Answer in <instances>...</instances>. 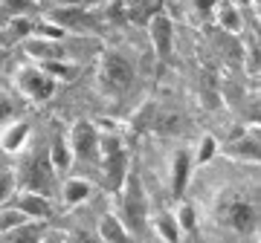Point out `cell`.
I'll return each mask as SVG.
<instances>
[{
	"instance_id": "52a82bcc",
	"label": "cell",
	"mask_w": 261,
	"mask_h": 243,
	"mask_svg": "<svg viewBox=\"0 0 261 243\" xmlns=\"http://www.w3.org/2000/svg\"><path fill=\"white\" fill-rule=\"evenodd\" d=\"M99 75H102V84L108 87L111 93H125L130 87V81H134V67H130V61L125 55L108 52V55L102 58Z\"/></svg>"
},
{
	"instance_id": "30bf717a",
	"label": "cell",
	"mask_w": 261,
	"mask_h": 243,
	"mask_svg": "<svg viewBox=\"0 0 261 243\" xmlns=\"http://www.w3.org/2000/svg\"><path fill=\"white\" fill-rule=\"evenodd\" d=\"M148 32H151L154 52H157L160 58H168L171 44H174V23H171V18L163 15V12H157V15L148 20Z\"/></svg>"
},
{
	"instance_id": "4316f807",
	"label": "cell",
	"mask_w": 261,
	"mask_h": 243,
	"mask_svg": "<svg viewBox=\"0 0 261 243\" xmlns=\"http://www.w3.org/2000/svg\"><path fill=\"white\" fill-rule=\"evenodd\" d=\"M9 119H15V107H12L9 99H0V125Z\"/></svg>"
},
{
	"instance_id": "cb8c5ba5",
	"label": "cell",
	"mask_w": 261,
	"mask_h": 243,
	"mask_svg": "<svg viewBox=\"0 0 261 243\" xmlns=\"http://www.w3.org/2000/svg\"><path fill=\"white\" fill-rule=\"evenodd\" d=\"M215 154H218V142H215L212 136H203V139H200V148H197V154L192 159H195L197 165H203V162H209Z\"/></svg>"
},
{
	"instance_id": "277c9868",
	"label": "cell",
	"mask_w": 261,
	"mask_h": 243,
	"mask_svg": "<svg viewBox=\"0 0 261 243\" xmlns=\"http://www.w3.org/2000/svg\"><path fill=\"white\" fill-rule=\"evenodd\" d=\"M67 142H70V157L79 165H96V157H99V128L93 122H87V119L73 122V128L67 133Z\"/></svg>"
},
{
	"instance_id": "7402d4cb",
	"label": "cell",
	"mask_w": 261,
	"mask_h": 243,
	"mask_svg": "<svg viewBox=\"0 0 261 243\" xmlns=\"http://www.w3.org/2000/svg\"><path fill=\"white\" fill-rule=\"evenodd\" d=\"M157 128L163 133H166V131L168 133H177L180 128H183V116H180L177 110H168V113H163V116L157 119Z\"/></svg>"
},
{
	"instance_id": "9c48e42d",
	"label": "cell",
	"mask_w": 261,
	"mask_h": 243,
	"mask_svg": "<svg viewBox=\"0 0 261 243\" xmlns=\"http://www.w3.org/2000/svg\"><path fill=\"white\" fill-rule=\"evenodd\" d=\"M23 52L35 61H64V47L56 38H44V35H27L23 38Z\"/></svg>"
},
{
	"instance_id": "603a6c76",
	"label": "cell",
	"mask_w": 261,
	"mask_h": 243,
	"mask_svg": "<svg viewBox=\"0 0 261 243\" xmlns=\"http://www.w3.org/2000/svg\"><path fill=\"white\" fill-rule=\"evenodd\" d=\"M174 217H177V226H180V232H183V234H186V232H195V226H197L195 217H197V215H195V208L189 206V203H183V206H180V211H177Z\"/></svg>"
},
{
	"instance_id": "4fadbf2b",
	"label": "cell",
	"mask_w": 261,
	"mask_h": 243,
	"mask_svg": "<svg viewBox=\"0 0 261 243\" xmlns=\"http://www.w3.org/2000/svg\"><path fill=\"white\" fill-rule=\"evenodd\" d=\"M192 165H195V159L189 150H177L174 154V162H171V194L174 197H183L189 186V177H192Z\"/></svg>"
},
{
	"instance_id": "7c38bea8",
	"label": "cell",
	"mask_w": 261,
	"mask_h": 243,
	"mask_svg": "<svg viewBox=\"0 0 261 243\" xmlns=\"http://www.w3.org/2000/svg\"><path fill=\"white\" fill-rule=\"evenodd\" d=\"M0 148L9 150V154H20L23 145L29 139V122H18V119H9L0 125Z\"/></svg>"
},
{
	"instance_id": "e0dca14e",
	"label": "cell",
	"mask_w": 261,
	"mask_h": 243,
	"mask_svg": "<svg viewBox=\"0 0 261 243\" xmlns=\"http://www.w3.org/2000/svg\"><path fill=\"white\" fill-rule=\"evenodd\" d=\"M61 197H64L67 206H82L84 200L90 197V183H87V179H79V177H75V179H67Z\"/></svg>"
},
{
	"instance_id": "5bb4252c",
	"label": "cell",
	"mask_w": 261,
	"mask_h": 243,
	"mask_svg": "<svg viewBox=\"0 0 261 243\" xmlns=\"http://www.w3.org/2000/svg\"><path fill=\"white\" fill-rule=\"evenodd\" d=\"M226 154L235 159H244V162H258V136L244 133V136H238L226 145Z\"/></svg>"
},
{
	"instance_id": "2e32d148",
	"label": "cell",
	"mask_w": 261,
	"mask_h": 243,
	"mask_svg": "<svg viewBox=\"0 0 261 243\" xmlns=\"http://www.w3.org/2000/svg\"><path fill=\"white\" fill-rule=\"evenodd\" d=\"M128 237H130V232L125 229L119 215H105L102 220H99V240L119 243V240H128Z\"/></svg>"
},
{
	"instance_id": "d4e9b609",
	"label": "cell",
	"mask_w": 261,
	"mask_h": 243,
	"mask_svg": "<svg viewBox=\"0 0 261 243\" xmlns=\"http://www.w3.org/2000/svg\"><path fill=\"white\" fill-rule=\"evenodd\" d=\"M20 220H27V215H23V211H18V208H15V206L3 208V211H0V232H6L9 226L20 223Z\"/></svg>"
},
{
	"instance_id": "f1b7e54d",
	"label": "cell",
	"mask_w": 261,
	"mask_h": 243,
	"mask_svg": "<svg viewBox=\"0 0 261 243\" xmlns=\"http://www.w3.org/2000/svg\"><path fill=\"white\" fill-rule=\"evenodd\" d=\"M215 3H218V0H195V9L200 12V15H209V12L215 9Z\"/></svg>"
},
{
	"instance_id": "44dd1931",
	"label": "cell",
	"mask_w": 261,
	"mask_h": 243,
	"mask_svg": "<svg viewBox=\"0 0 261 243\" xmlns=\"http://www.w3.org/2000/svg\"><path fill=\"white\" fill-rule=\"evenodd\" d=\"M18 191V179H15V171H0V206L9 203V197Z\"/></svg>"
},
{
	"instance_id": "5b68a950",
	"label": "cell",
	"mask_w": 261,
	"mask_h": 243,
	"mask_svg": "<svg viewBox=\"0 0 261 243\" xmlns=\"http://www.w3.org/2000/svg\"><path fill=\"white\" fill-rule=\"evenodd\" d=\"M15 84L29 102H47V99L56 96L58 78L49 75L44 67H20L18 75H15Z\"/></svg>"
},
{
	"instance_id": "9a60e30c",
	"label": "cell",
	"mask_w": 261,
	"mask_h": 243,
	"mask_svg": "<svg viewBox=\"0 0 261 243\" xmlns=\"http://www.w3.org/2000/svg\"><path fill=\"white\" fill-rule=\"evenodd\" d=\"M47 154H49V162H53L56 171H64L67 165L73 162V157H70V142H67V136L61 131L53 133V139H49V145H47Z\"/></svg>"
},
{
	"instance_id": "484cf974",
	"label": "cell",
	"mask_w": 261,
	"mask_h": 243,
	"mask_svg": "<svg viewBox=\"0 0 261 243\" xmlns=\"http://www.w3.org/2000/svg\"><path fill=\"white\" fill-rule=\"evenodd\" d=\"M122 18H125V3L113 0L111 6H108V20H122Z\"/></svg>"
},
{
	"instance_id": "7a4b0ae2",
	"label": "cell",
	"mask_w": 261,
	"mask_h": 243,
	"mask_svg": "<svg viewBox=\"0 0 261 243\" xmlns=\"http://www.w3.org/2000/svg\"><path fill=\"white\" fill-rule=\"evenodd\" d=\"M96 165L102 168V179L105 186L116 191L122 186V179L128 174V154H125V145L113 131H99V157H96Z\"/></svg>"
},
{
	"instance_id": "8992f818",
	"label": "cell",
	"mask_w": 261,
	"mask_h": 243,
	"mask_svg": "<svg viewBox=\"0 0 261 243\" xmlns=\"http://www.w3.org/2000/svg\"><path fill=\"white\" fill-rule=\"evenodd\" d=\"M218 220L238 234H250L255 229V223H258V211H255V206L250 200L235 197V200H229V203H224L218 208Z\"/></svg>"
},
{
	"instance_id": "ba28073f",
	"label": "cell",
	"mask_w": 261,
	"mask_h": 243,
	"mask_svg": "<svg viewBox=\"0 0 261 243\" xmlns=\"http://www.w3.org/2000/svg\"><path fill=\"white\" fill-rule=\"evenodd\" d=\"M12 206L23 211L29 220H47L53 217V203H49V194H41V191H29V188H20L18 194H12Z\"/></svg>"
},
{
	"instance_id": "d6986e66",
	"label": "cell",
	"mask_w": 261,
	"mask_h": 243,
	"mask_svg": "<svg viewBox=\"0 0 261 243\" xmlns=\"http://www.w3.org/2000/svg\"><path fill=\"white\" fill-rule=\"evenodd\" d=\"M154 229H157V237H163V240H168V243H174V240L183 237V232H180V226H177V217L168 215V211L154 220Z\"/></svg>"
},
{
	"instance_id": "3957f363",
	"label": "cell",
	"mask_w": 261,
	"mask_h": 243,
	"mask_svg": "<svg viewBox=\"0 0 261 243\" xmlns=\"http://www.w3.org/2000/svg\"><path fill=\"white\" fill-rule=\"evenodd\" d=\"M53 177H56V168H53V162H49L47 148L27 150L23 159H20V168L15 171V179H18L20 188L41 191V194H49V188H53Z\"/></svg>"
},
{
	"instance_id": "ffe728a7",
	"label": "cell",
	"mask_w": 261,
	"mask_h": 243,
	"mask_svg": "<svg viewBox=\"0 0 261 243\" xmlns=\"http://www.w3.org/2000/svg\"><path fill=\"white\" fill-rule=\"evenodd\" d=\"M160 12V0H128L125 3V15L137 20H151Z\"/></svg>"
},
{
	"instance_id": "8fae6325",
	"label": "cell",
	"mask_w": 261,
	"mask_h": 243,
	"mask_svg": "<svg viewBox=\"0 0 261 243\" xmlns=\"http://www.w3.org/2000/svg\"><path fill=\"white\" fill-rule=\"evenodd\" d=\"M47 20L58 23L61 29H87L93 23L90 15H87V9H82V6H53Z\"/></svg>"
},
{
	"instance_id": "6da1fadb",
	"label": "cell",
	"mask_w": 261,
	"mask_h": 243,
	"mask_svg": "<svg viewBox=\"0 0 261 243\" xmlns=\"http://www.w3.org/2000/svg\"><path fill=\"white\" fill-rule=\"evenodd\" d=\"M116 194L122 197V223L125 229L134 234L142 232V226L148 220V197H145V188H142V179H140V171L137 165H128V174L122 179V186L116 188Z\"/></svg>"
},
{
	"instance_id": "83f0119b",
	"label": "cell",
	"mask_w": 261,
	"mask_h": 243,
	"mask_svg": "<svg viewBox=\"0 0 261 243\" xmlns=\"http://www.w3.org/2000/svg\"><path fill=\"white\" fill-rule=\"evenodd\" d=\"M53 6H82V9H87V6H93V3H99V0H49Z\"/></svg>"
},
{
	"instance_id": "ac0fdd59",
	"label": "cell",
	"mask_w": 261,
	"mask_h": 243,
	"mask_svg": "<svg viewBox=\"0 0 261 243\" xmlns=\"http://www.w3.org/2000/svg\"><path fill=\"white\" fill-rule=\"evenodd\" d=\"M212 12H215V18H218V23H221L226 32H238V29H241V12L235 9L232 3H221V6L215 3Z\"/></svg>"
}]
</instances>
